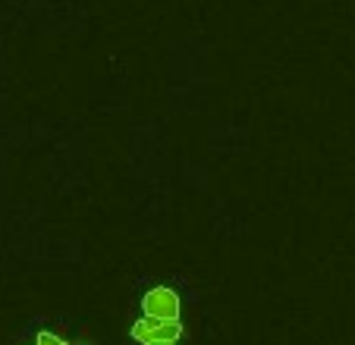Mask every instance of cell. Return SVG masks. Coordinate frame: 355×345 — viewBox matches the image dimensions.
<instances>
[{"instance_id": "cell-1", "label": "cell", "mask_w": 355, "mask_h": 345, "mask_svg": "<svg viewBox=\"0 0 355 345\" xmlns=\"http://www.w3.org/2000/svg\"><path fill=\"white\" fill-rule=\"evenodd\" d=\"M129 336L139 345H180L182 339V320H155L141 314L132 326Z\"/></svg>"}, {"instance_id": "cell-3", "label": "cell", "mask_w": 355, "mask_h": 345, "mask_svg": "<svg viewBox=\"0 0 355 345\" xmlns=\"http://www.w3.org/2000/svg\"><path fill=\"white\" fill-rule=\"evenodd\" d=\"M32 345H73V342L67 336H57V333H38Z\"/></svg>"}, {"instance_id": "cell-2", "label": "cell", "mask_w": 355, "mask_h": 345, "mask_svg": "<svg viewBox=\"0 0 355 345\" xmlns=\"http://www.w3.org/2000/svg\"><path fill=\"white\" fill-rule=\"evenodd\" d=\"M141 314L155 320H180V295L170 285H151L141 295Z\"/></svg>"}]
</instances>
